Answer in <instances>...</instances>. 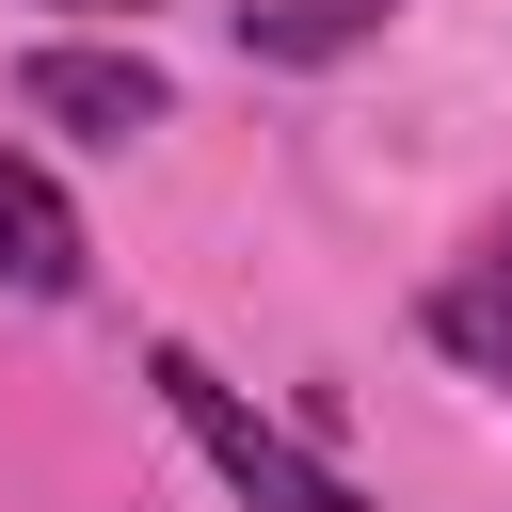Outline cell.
<instances>
[{
    "label": "cell",
    "instance_id": "1",
    "mask_svg": "<svg viewBox=\"0 0 512 512\" xmlns=\"http://www.w3.org/2000/svg\"><path fill=\"white\" fill-rule=\"evenodd\" d=\"M144 384H160V400H176V432L224 464V496H256V512H368V496H352L320 448H288V432H272V416H256L208 352H176V336H160V352H144Z\"/></svg>",
    "mask_w": 512,
    "mask_h": 512
},
{
    "label": "cell",
    "instance_id": "2",
    "mask_svg": "<svg viewBox=\"0 0 512 512\" xmlns=\"http://www.w3.org/2000/svg\"><path fill=\"white\" fill-rule=\"evenodd\" d=\"M16 96H32L48 128H80V144H144V128L176 112L144 48H32V64H16Z\"/></svg>",
    "mask_w": 512,
    "mask_h": 512
},
{
    "label": "cell",
    "instance_id": "3",
    "mask_svg": "<svg viewBox=\"0 0 512 512\" xmlns=\"http://www.w3.org/2000/svg\"><path fill=\"white\" fill-rule=\"evenodd\" d=\"M0 288H16V304H64V288H80V208H64L32 160H0Z\"/></svg>",
    "mask_w": 512,
    "mask_h": 512
},
{
    "label": "cell",
    "instance_id": "4",
    "mask_svg": "<svg viewBox=\"0 0 512 512\" xmlns=\"http://www.w3.org/2000/svg\"><path fill=\"white\" fill-rule=\"evenodd\" d=\"M384 16H400V0H256L240 48H256V64H336V48H368Z\"/></svg>",
    "mask_w": 512,
    "mask_h": 512
},
{
    "label": "cell",
    "instance_id": "5",
    "mask_svg": "<svg viewBox=\"0 0 512 512\" xmlns=\"http://www.w3.org/2000/svg\"><path fill=\"white\" fill-rule=\"evenodd\" d=\"M432 336H448L480 384H512V240H496L480 272H448V288H432Z\"/></svg>",
    "mask_w": 512,
    "mask_h": 512
},
{
    "label": "cell",
    "instance_id": "6",
    "mask_svg": "<svg viewBox=\"0 0 512 512\" xmlns=\"http://www.w3.org/2000/svg\"><path fill=\"white\" fill-rule=\"evenodd\" d=\"M64 16H128V32H144V16H160V0H64Z\"/></svg>",
    "mask_w": 512,
    "mask_h": 512
}]
</instances>
